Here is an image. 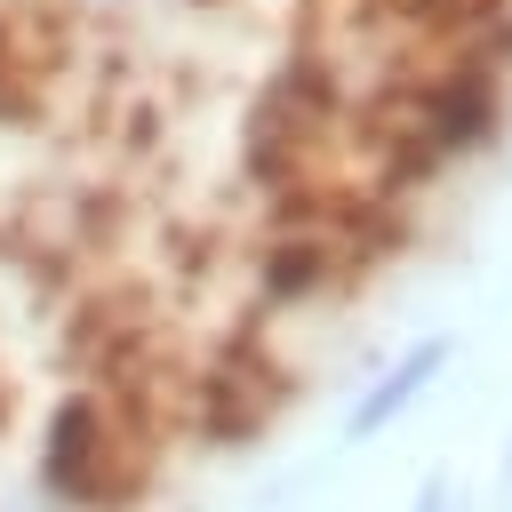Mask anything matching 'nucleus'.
<instances>
[{"label": "nucleus", "mask_w": 512, "mask_h": 512, "mask_svg": "<svg viewBox=\"0 0 512 512\" xmlns=\"http://www.w3.org/2000/svg\"><path fill=\"white\" fill-rule=\"evenodd\" d=\"M448 368H456V336H440V328H424V336H408L400 352H384V360L352 384V400H344V416H336L344 448H368V440L400 432V424L440 392Z\"/></svg>", "instance_id": "f03ea898"}, {"label": "nucleus", "mask_w": 512, "mask_h": 512, "mask_svg": "<svg viewBox=\"0 0 512 512\" xmlns=\"http://www.w3.org/2000/svg\"><path fill=\"white\" fill-rule=\"evenodd\" d=\"M32 488L56 512H120L136 488V448L128 424L104 408V392H56L32 440Z\"/></svg>", "instance_id": "f257e3e1"}, {"label": "nucleus", "mask_w": 512, "mask_h": 512, "mask_svg": "<svg viewBox=\"0 0 512 512\" xmlns=\"http://www.w3.org/2000/svg\"><path fill=\"white\" fill-rule=\"evenodd\" d=\"M480 512H512V424L496 440V464H488V488H480Z\"/></svg>", "instance_id": "20e7f679"}, {"label": "nucleus", "mask_w": 512, "mask_h": 512, "mask_svg": "<svg viewBox=\"0 0 512 512\" xmlns=\"http://www.w3.org/2000/svg\"><path fill=\"white\" fill-rule=\"evenodd\" d=\"M0 512H56L40 488H16V496H0Z\"/></svg>", "instance_id": "39448f33"}, {"label": "nucleus", "mask_w": 512, "mask_h": 512, "mask_svg": "<svg viewBox=\"0 0 512 512\" xmlns=\"http://www.w3.org/2000/svg\"><path fill=\"white\" fill-rule=\"evenodd\" d=\"M400 512H480V496L456 480V472H424L416 488H408V504Z\"/></svg>", "instance_id": "7ed1b4c3"}]
</instances>
